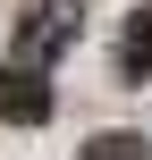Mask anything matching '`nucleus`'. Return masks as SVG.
<instances>
[{
  "label": "nucleus",
  "mask_w": 152,
  "mask_h": 160,
  "mask_svg": "<svg viewBox=\"0 0 152 160\" xmlns=\"http://www.w3.org/2000/svg\"><path fill=\"white\" fill-rule=\"evenodd\" d=\"M51 110H59L51 76H42V68H25V59H8V68H0V118H8V127H42Z\"/></svg>",
  "instance_id": "1"
},
{
  "label": "nucleus",
  "mask_w": 152,
  "mask_h": 160,
  "mask_svg": "<svg viewBox=\"0 0 152 160\" xmlns=\"http://www.w3.org/2000/svg\"><path fill=\"white\" fill-rule=\"evenodd\" d=\"M85 160H152V143H144V135H110V127H102V135L85 143Z\"/></svg>",
  "instance_id": "4"
},
{
  "label": "nucleus",
  "mask_w": 152,
  "mask_h": 160,
  "mask_svg": "<svg viewBox=\"0 0 152 160\" xmlns=\"http://www.w3.org/2000/svg\"><path fill=\"white\" fill-rule=\"evenodd\" d=\"M68 34H76V17H68V8H34L17 42H25V59H51V51H68Z\"/></svg>",
  "instance_id": "3"
},
{
  "label": "nucleus",
  "mask_w": 152,
  "mask_h": 160,
  "mask_svg": "<svg viewBox=\"0 0 152 160\" xmlns=\"http://www.w3.org/2000/svg\"><path fill=\"white\" fill-rule=\"evenodd\" d=\"M118 84H152V0L118 25Z\"/></svg>",
  "instance_id": "2"
}]
</instances>
